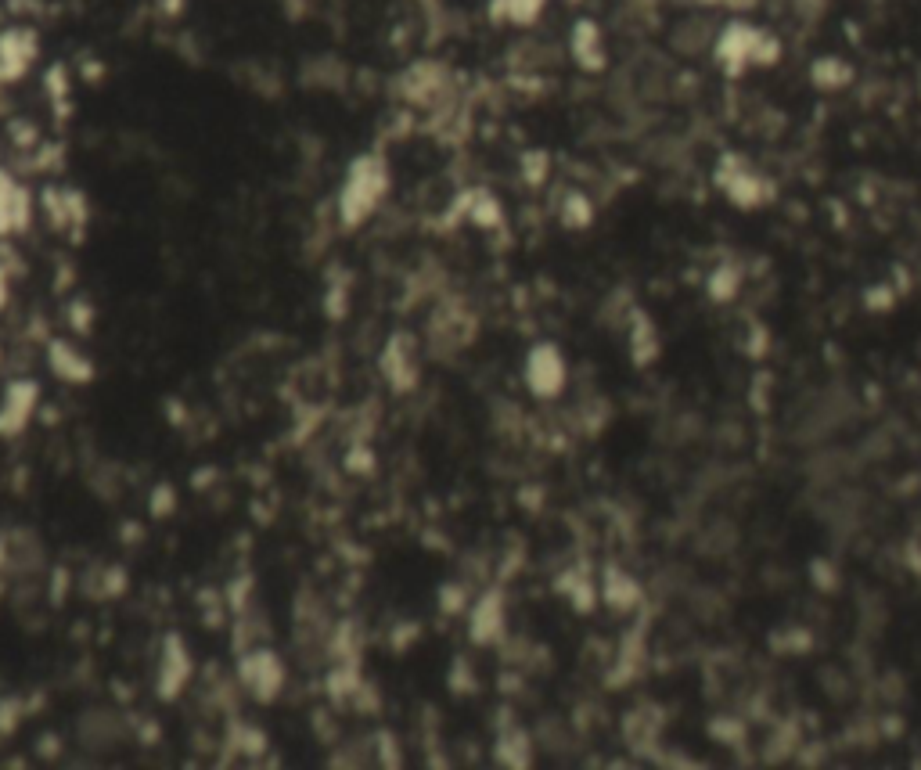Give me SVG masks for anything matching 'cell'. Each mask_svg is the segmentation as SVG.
<instances>
[{
  "label": "cell",
  "instance_id": "1",
  "mask_svg": "<svg viewBox=\"0 0 921 770\" xmlns=\"http://www.w3.org/2000/svg\"><path fill=\"white\" fill-rule=\"evenodd\" d=\"M389 188H393L389 162H385L378 152L357 155V159L346 166V177H342V188H339V202H335L342 227H349V231L364 227L367 220L378 213V206H382V198L389 195Z\"/></svg>",
  "mask_w": 921,
  "mask_h": 770
},
{
  "label": "cell",
  "instance_id": "2",
  "mask_svg": "<svg viewBox=\"0 0 921 770\" xmlns=\"http://www.w3.org/2000/svg\"><path fill=\"white\" fill-rule=\"evenodd\" d=\"M238 684H242L245 695H249L252 702H260V706L278 702L281 691H285V684H288L285 659L267 645L245 648V652L238 655Z\"/></svg>",
  "mask_w": 921,
  "mask_h": 770
},
{
  "label": "cell",
  "instance_id": "3",
  "mask_svg": "<svg viewBox=\"0 0 921 770\" xmlns=\"http://www.w3.org/2000/svg\"><path fill=\"white\" fill-rule=\"evenodd\" d=\"M522 382L537 400H555L562 396L565 382H569V364H565L562 350L555 342H537L529 346L526 364H522Z\"/></svg>",
  "mask_w": 921,
  "mask_h": 770
},
{
  "label": "cell",
  "instance_id": "4",
  "mask_svg": "<svg viewBox=\"0 0 921 770\" xmlns=\"http://www.w3.org/2000/svg\"><path fill=\"white\" fill-rule=\"evenodd\" d=\"M378 371L393 393H407L421 378V350L411 332H393L378 353Z\"/></svg>",
  "mask_w": 921,
  "mask_h": 770
},
{
  "label": "cell",
  "instance_id": "5",
  "mask_svg": "<svg viewBox=\"0 0 921 770\" xmlns=\"http://www.w3.org/2000/svg\"><path fill=\"white\" fill-rule=\"evenodd\" d=\"M191 673H195V659L188 645L177 634H166L159 645V659H155V695L162 702H177L180 691L191 684Z\"/></svg>",
  "mask_w": 921,
  "mask_h": 770
},
{
  "label": "cell",
  "instance_id": "6",
  "mask_svg": "<svg viewBox=\"0 0 921 770\" xmlns=\"http://www.w3.org/2000/svg\"><path fill=\"white\" fill-rule=\"evenodd\" d=\"M504 634H508V598L501 587H486L468 609V637L472 645L490 648L501 645Z\"/></svg>",
  "mask_w": 921,
  "mask_h": 770
},
{
  "label": "cell",
  "instance_id": "7",
  "mask_svg": "<svg viewBox=\"0 0 921 770\" xmlns=\"http://www.w3.org/2000/svg\"><path fill=\"white\" fill-rule=\"evenodd\" d=\"M40 382L36 378H11L0 393V439H15L26 432V425L33 421L36 407H40Z\"/></svg>",
  "mask_w": 921,
  "mask_h": 770
},
{
  "label": "cell",
  "instance_id": "8",
  "mask_svg": "<svg viewBox=\"0 0 921 770\" xmlns=\"http://www.w3.org/2000/svg\"><path fill=\"white\" fill-rule=\"evenodd\" d=\"M36 54H40V40L36 29L29 26H8L0 33V87L18 83L33 69Z\"/></svg>",
  "mask_w": 921,
  "mask_h": 770
},
{
  "label": "cell",
  "instance_id": "9",
  "mask_svg": "<svg viewBox=\"0 0 921 770\" xmlns=\"http://www.w3.org/2000/svg\"><path fill=\"white\" fill-rule=\"evenodd\" d=\"M44 357H47V371L65 385H90L94 382V375H98L94 360H90L87 353L69 339H51L47 342Z\"/></svg>",
  "mask_w": 921,
  "mask_h": 770
},
{
  "label": "cell",
  "instance_id": "10",
  "mask_svg": "<svg viewBox=\"0 0 921 770\" xmlns=\"http://www.w3.org/2000/svg\"><path fill=\"white\" fill-rule=\"evenodd\" d=\"M33 220V195L22 180H15L8 170H0V238L22 234Z\"/></svg>",
  "mask_w": 921,
  "mask_h": 770
},
{
  "label": "cell",
  "instance_id": "11",
  "mask_svg": "<svg viewBox=\"0 0 921 770\" xmlns=\"http://www.w3.org/2000/svg\"><path fill=\"white\" fill-rule=\"evenodd\" d=\"M601 601H605L612 612H630L637 601H641V587H637V580L626 573V569L609 565L605 576H601Z\"/></svg>",
  "mask_w": 921,
  "mask_h": 770
},
{
  "label": "cell",
  "instance_id": "12",
  "mask_svg": "<svg viewBox=\"0 0 921 770\" xmlns=\"http://www.w3.org/2000/svg\"><path fill=\"white\" fill-rule=\"evenodd\" d=\"M573 58L580 62V69H601L605 65V44H601V33L591 18H583L573 26Z\"/></svg>",
  "mask_w": 921,
  "mask_h": 770
},
{
  "label": "cell",
  "instance_id": "13",
  "mask_svg": "<svg viewBox=\"0 0 921 770\" xmlns=\"http://www.w3.org/2000/svg\"><path fill=\"white\" fill-rule=\"evenodd\" d=\"M493 756H497L501 767H529L533 763L529 760L533 756V742H529V735L522 727H504L497 745H493Z\"/></svg>",
  "mask_w": 921,
  "mask_h": 770
},
{
  "label": "cell",
  "instance_id": "14",
  "mask_svg": "<svg viewBox=\"0 0 921 770\" xmlns=\"http://www.w3.org/2000/svg\"><path fill=\"white\" fill-rule=\"evenodd\" d=\"M659 727L662 713L655 706H641L634 713H626V742H630V749H648L659 738Z\"/></svg>",
  "mask_w": 921,
  "mask_h": 770
},
{
  "label": "cell",
  "instance_id": "15",
  "mask_svg": "<svg viewBox=\"0 0 921 770\" xmlns=\"http://www.w3.org/2000/svg\"><path fill=\"white\" fill-rule=\"evenodd\" d=\"M468 220H472L475 227H483V231H493V227H501L504 224V209H501V202H497V195L493 191H486V188H479V191H472L468 195Z\"/></svg>",
  "mask_w": 921,
  "mask_h": 770
},
{
  "label": "cell",
  "instance_id": "16",
  "mask_svg": "<svg viewBox=\"0 0 921 770\" xmlns=\"http://www.w3.org/2000/svg\"><path fill=\"white\" fill-rule=\"evenodd\" d=\"M630 350H634L637 364H652L655 353H659V335H655V324L644 314H630Z\"/></svg>",
  "mask_w": 921,
  "mask_h": 770
},
{
  "label": "cell",
  "instance_id": "17",
  "mask_svg": "<svg viewBox=\"0 0 921 770\" xmlns=\"http://www.w3.org/2000/svg\"><path fill=\"white\" fill-rule=\"evenodd\" d=\"M547 0H493V18L497 22H515V26H529V22H537L540 11H544Z\"/></svg>",
  "mask_w": 921,
  "mask_h": 770
},
{
  "label": "cell",
  "instance_id": "18",
  "mask_svg": "<svg viewBox=\"0 0 921 770\" xmlns=\"http://www.w3.org/2000/svg\"><path fill=\"white\" fill-rule=\"evenodd\" d=\"M562 227H569V231H583V227L594 224V206L591 198L580 195V191H569V195L562 198Z\"/></svg>",
  "mask_w": 921,
  "mask_h": 770
},
{
  "label": "cell",
  "instance_id": "19",
  "mask_svg": "<svg viewBox=\"0 0 921 770\" xmlns=\"http://www.w3.org/2000/svg\"><path fill=\"white\" fill-rule=\"evenodd\" d=\"M738 285H742V274L731 267H720L713 274V281H709V292H713V299H734L738 296Z\"/></svg>",
  "mask_w": 921,
  "mask_h": 770
},
{
  "label": "cell",
  "instance_id": "20",
  "mask_svg": "<svg viewBox=\"0 0 921 770\" xmlns=\"http://www.w3.org/2000/svg\"><path fill=\"white\" fill-rule=\"evenodd\" d=\"M148 508H152L155 519H170L173 508H177V493H173V486H166V483L155 486V490H152V504H148Z\"/></svg>",
  "mask_w": 921,
  "mask_h": 770
},
{
  "label": "cell",
  "instance_id": "21",
  "mask_svg": "<svg viewBox=\"0 0 921 770\" xmlns=\"http://www.w3.org/2000/svg\"><path fill=\"white\" fill-rule=\"evenodd\" d=\"M709 735L724 745H738L745 738V727L738 724V720H713V731H709Z\"/></svg>",
  "mask_w": 921,
  "mask_h": 770
},
{
  "label": "cell",
  "instance_id": "22",
  "mask_svg": "<svg viewBox=\"0 0 921 770\" xmlns=\"http://www.w3.org/2000/svg\"><path fill=\"white\" fill-rule=\"evenodd\" d=\"M18 717H22V706H18V699H0V735L15 731Z\"/></svg>",
  "mask_w": 921,
  "mask_h": 770
},
{
  "label": "cell",
  "instance_id": "23",
  "mask_svg": "<svg viewBox=\"0 0 921 770\" xmlns=\"http://www.w3.org/2000/svg\"><path fill=\"white\" fill-rule=\"evenodd\" d=\"M821 681H824V688H828V695H835L839 702L846 699V695H850V681H846V677H842L839 670H835V677H832V670H824Z\"/></svg>",
  "mask_w": 921,
  "mask_h": 770
},
{
  "label": "cell",
  "instance_id": "24",
  "mask_svg": "<svg viewBox=\"0 0 921 770\" xmlns=\"http://www.w3.org/2000/svg\"><path fill=\"white\" fill-rule=\"evenodd\" d=\"M544 152H533L522 159V170H526V180L529 184H540V177H544Z\"/></svg>",
  "mask_w": 921,
  "mask_h": 770
},
{
  "label": "cell",
  "instance_id": "25",
  "mask_svg": "<svg viewBox=\"0 0 921 770\" xmlns=\"http://www.w3.org/2000/svg\"><path fill=\"white\" fill-rule=\"evenodd\" d=\"M4 306H8V274L0 270V310H4Z\"/></svg>",
  "mask_w": 921,
  "mask_h": 770
}]
</instances>
